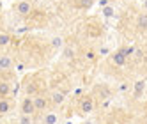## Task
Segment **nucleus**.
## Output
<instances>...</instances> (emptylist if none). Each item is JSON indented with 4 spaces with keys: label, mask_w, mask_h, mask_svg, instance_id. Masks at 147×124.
I'll use <instances>...</instances> for the list:
<instances>
[{
    "label": "nucleus",
    "mask_w": 147,
    "mask_h": 124,
    "mask_svg": "<svg viewBox=\"0 0 147 124\" xmlns=\"http://www.w3.org/2000/svg\"><path fill=\"white\" fill-rule=\"evenodd\" d=\"M13 71H7V73H0V98H7L13 92L11 87V78H13Z\"/></svg>",
    "instance_id": "obj_1"
},
{
    "label": "nucleus",
    "mask_w": 147,
    "mask_h": 124,
    "mask_svg": "<svg viewBox=\"0 0 147 124\" xmlns=\"http://www.w3.org/2000/svg\"><path fill=\"white\" fill-rule=\"evenodd\" d=\"M131 48H121V50H117L115 53H112V57H110V62L113 66H126V62H128V55L131 53Z\"/></svg>",
    "instance_id": "obj_2"
},
{
    "label": "nucleus",
    "mask_w": 147,
    "mask_h": 124,
    "mask_svg": "<svg viewBox=\"0 0 147 124\" xmlns=\"http://www.w3.org/2000/svg\"><path fill=\"white\" fill-rule=\"evenodd\" d=\"M32 99H34V106H36V113H46L48 110H50V99H48V96H45V94H36V96H32Z\"/></svg>",
    "instance_id": "obj_3"
},
{
    "label": "nucleus",
    "mask_w": 147,
    "mask_h": 124,
    "mask_svg": "<svg viewBox=\"0 0 147 124\" xmlns=\"http://www.w3.org/2000/svg\"><path fill=\"white\" fill-rule=\"evenodd\" d=\"M14 11L18 16H22V18H28L30 14L34 13V7H32V2L30 0H20V2L16 4L14 7Z\"/></svg>",
    "instance_id": "obj_4"
},
{
    "label": "nucleus",
    "mask_w": 147,
    "mask_h": 124,
    "mask_svg": "<svg viewBox=\"0 0 147 124\" xmlns=\"http://www.w3.org/2000/svg\"><path fill=\"white\" fill-rule=\"evenodd\" d=\"M94 106H96V101H94V96H90V94H85L78 103V110L82 113H92Z\"/></svg>",
    "instance_id": "obj_5"
},
{
    "label": "nucleus",
    "mask_w": 147,
    "mask_h": 124,
    "mask_svg": "<svg viewBox=\"0 0 147 124\" xmlns=\"http://www.w3.org/2000/svg\"><path fill=\"white\" fill-rule=\"evenodd\" d=\"M20 113L23 115H36V106H34V99L30 96H25L20 103Z\"/></svg>",
    "instance_id": "obj_6"
},
{
    "label": "nucleus",
    "mask_w": 147,
    "mask_h": 124,
    "mask_svg": "<svg viewBox=\"0 0 147 124\" xmlns=\"http://www.w3.org/2000/svg\"><path fill=\"white\" fill-rule=\"evenodd\" d=\"M48 99H50V106H60V105H64V101H66V92L55 89L48 94Z\"/></svg>",
    "instance_id": "obj_7"
},
{
    "label": "nucleus",
    "mask_w": 147,
    "mask_h": 124,
    "mask_svg": "<svg viewBox=\"0 0 147 124\" xmlns=\"http://www.w3.org/2000/svg\"><path fill=\"white\" fill-rule=\"evenodd\" d=\"M23 90H25V96H36V94H39V89H37V84L34 82V78L32 76H27L25 78V82H23Z\"/></svg>",
    "instance_id": "obj_8"
},
{
    "label": "nucleus",
    "mask_w": 147,
    "mask_h": 124,
    "mask_svg": "<svg viewBox=\"0 0 147 124\" xmlns=\"http://www.w3.org/2000/svg\"><path fill=\"white\" fill-rule=\"evenodd\" d=\"M14 62L9 55H0V73H7V71H13Z\"/></svg>",
    "instance_id": "obj_9"
},
{
    "label": "nucleus",
    "mask_w": 147,
    "mask_h": 124,
    "mask_svg": "<svg viewBox=\"0 0 147 124\" xmlns=\"http://www.w3.org/2000/svg\"><path fill=\"white\" fill-rule=\"evenodd\" d=\"M13 110V103L7 98H0V115H7Z\"/></svg>",
    "instance_id": "obj_10"
},
{
    "label": "nucleus",
    "mask_w": 147,
    "mask_h": 124,
    "mask_svg": "<svg viewBox=\"0 0 147 124\" xmlns=\"http://www.w3.org/2000/svg\"><path fill=\"white\" fill-rule=\"evenodd\" d=\"M136 28H138L140 32H145L147 30V11L138 14V18H136Z\"/></svg>",
    "instance_id": "obj_11"
},
{
    "label": "nucleus",
    "mask_w": 147,
    "mask_h": 124,
    "mask_svg": "<svg viewBox=\"0 0 147 124\" xmlns=\"http://www.w3.org/2000/svg\"><path fill=\"white\" fill-rule=\"evenodd\" d=\"M18 124H37V119H36V115H23V113H20Z\"/></svg>",
    "instance_id": "obj_12"
},
{
    "label": "nucleus",
    "mask_w": 147,
    "mask_h": 124,
    "mask_svg": "<svg viewBox=\"0 0 147 124\" xmlns=\"http://www.w3.org/2000/svg\"><path fill=\"white\" fill-rule=\"evenodd\" d=\"M144 90H145V82L144 80H136L135 82V98H140L144 94Z\"/></svg>",
    "instance_id": "obj_13"
},
{
    "label": "nucleus",
    "mask_w": 147,
    "mask_h": 124,
    "mask_svg": "<svg viewBox=\"0 0 147 124\" xmlns=\"http://www.w3.org/2000/svg\"><path fill=\"white\" fill-rule=\"evenodd\" d=\"M55 122H57V115H55V113L46 112V115L43 117V124H55Z\"/></svg>",
    "instance_id": "obj_14"
},
{
    "label": "nucleus",
    "mask_w": 147,
    "mask_h": 124,
    "mask_svg": "<svg viewBox=\"0 0 147 124\" xmlns=\"http://www.w3.org/2000/svg\"><path fill=\"white\" fill-rule=\"evenodd\" d=\"M62 55H64V59H67V60L69 59L73 60V59H75V48H73V46H66L64 51H62Z\"/></svg>",
    "instance_id": "obj_15"
},
{
    "label": "nucleus",
    "mask_w": 147,
    "mask_h": 124,
    "mask_svg": "<svg viewBox=\"0 0 147 124\" xmlns=\"http://www.w3.org/2000/svg\"><path fill=\"white\" fill-rule=\"evenodd\" d=\"M13 41V37L9 36V34H5V32H0V46H7L9 43Z\"/></svg>",
    "instance_id": "obj_16"
},
{
    "label": "nucleus",
    "mask_w": 147,
    "mask_h": 124,
    "mask_svg": "<svg viewBox=\"0 0 147 124\" xmlns=\"http://www.w3.org/2000/svg\"><path fill=\"white\" fill-rule=\"evenodd\" d=\"M51 46H53V48H62V46H64V43H62V37H53V39H51Z\"/></svg>",
    "instance_id": "obj_17"
},
{
    "label": "nucleus",
    "mask_w": 147,
    "mask_h": 124,
    "mask_svg": "<svg viewBox=\"0 0 147 124\" xmlns=\"http://www.w3.org/2000/svg\"><path fill=\"white\" fill-rule=\"evenodd\" d=\"M92 4H94V0H78V5H80L82 9H89Z\"/></svg>",
    "instance_id": "obj_18"
},
{
    "label": "nucleus",
    "mask_w": 147,
    "mask_h": 124,
    "mask_svg": "<svg viewBox=\"0 0 147 124\" xmlns=\"http://www.w3.org/2000/svg\"><path fill=\"white\" fill-rule=\"evenodd\" d=\"M103 14L107 16V18H112V16L115 14V9H113V7H105V9H103Z\"/></svg>",
    "instance_id": "obj_19"
},
{
    "label": "nucleus",
    "mask_w": 147,
    "mask_h": 124,
    "mask_svg": "<svg viewBox=\"0 0 147 124\" xmlns=\"http://www.w3.org/2000/svg\"><path fill=\"white\" fill-rule=\"evenodd\" d=\"M96 57H98V53H96L94 50H89V51H87V55H85V59L90 60V62H92V60H96Z\"/></svg>",
    "instance_id": "obj_20"
},
{
    "label": "nucleus",
    "mask_w": 147,
    "mask_h": 124,
    "mask_svg": "<svg viewBox=\"0 0 147 124\" xmlns=\"http://www.w3.org/2000/svg\"><path fill=\"white\" fill-rule=\"evenodd\" d=\"M99 53H101V55H107V53H108V48H101Z\"/></svg>",
    "instance_id": "obj_21"
},
{
    "label": "nucleus",
    "mask_w": 147,
    "mask_h": 124,
    "mask_svg": "<svg viewBox=\"0 0 147 124\" xmlns=\"http://www.w3.org/2000/svg\"><path fill=\"white\" fill-rule=\"evenodd\" d=\"M144 9L147 11V0H144Z\"/></svg>",
    "instance_id": "obj_22"
},
{
    "label": "nucleus",
    "mask_w": 147,
    "mask_h": 124,
    "mask_svg": "<svg viewBox=\"0 0 147 124\" xmlns=\"http://www.w3.org/2000/svg\"><path fill=\"white\" fill-rule=\"evenodd\" d=\"M30 2H41V0H30Z\"/></svg>",
    "instance_id": "obj_23"
},
{
    "label": "nucleus",
    "mask_w": 147,
    "mask_h": 124,
    "mask_svg": "<svg viewBox=\"0 0 147 124\" xmlns=\"http://www.w3.org/2000/svg\"><path fill=\"white\" fill-rule=\"evenodd\" d=\"M50 2H59V0H50Z\"/></svg>",
    "instance_id": "obj_24"
}]
</instances>
